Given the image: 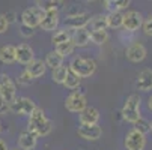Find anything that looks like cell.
Here are the masks:
<instances>
[{"mask_svg": "<svg viewBox=\"0 0 152 150\" xmlns=\"http://www.w3.org/2000/svg\"><path fill=\"white\" fill-rule=\"evenodd\" d=\"M27 131L33 132L38 138L39 137H47L53 131V122L45 116L44 110L39 108V107H36V110L29 116Z\"/></svg>", "mask_w": 152, "mask_h": 150, "instance_id": "obj_1", "label": "cell"}, {"mask_svg": "<svg viewBox=\"0 0 152 150\" xmlns=\"http://www.w3.org/2000/svg\"><path fill=\"white\" fill-rule=\"evenodd\" d=\"M71 72H74L80 78H89L95 74L96 71V62L92 57H84V56H75L71 63L69 68Z\"/></svg>", "mask_w": 152, "mask_h": 150, "instance_id": "obj_2", "label": "cell"}, {"mask_svg": "<svg viewBox=\"0 0 152 150\" xmlns=\"http://www.w3.org/2000/svg\"><path fill=\"white\" fill-rule=\"evenodd\" d=\"M140 105H142V98L137 95V93H133L129 95L122 107L121 110V114H122V119L126 120L128 123H136L140 117H142V113H140Z\"/></svg>", "mask_w": 152, "mask_h": 150, "instance_id": "obj_3", "label": "cell"}, {"mask_svg": "<svg viewBox=\"0 0 152 150\" xmlns=\"http://www.w3.org/2000/svg\"><path fill=\"white\" fill-rule=\"evenodd\" d=\"M17 99V84L8 74H0V101L11 105Z\"/></svg>", "mask_w": 152, "mask_h": 150, "instance_id": "obj_4", "label": "cell"}, {"mask_svg": "<svg viewBox=\"0 0 152 150\" xmlns=\"http://www.w3.org/2000/svg\"><path fill=\"white\" fill-rule=\"evenodd\" d=\"M42 18H44V11L41 8H38L36 5L35 6H29L23 11L21 14V24L26 26V27H30V29H35V27H39Z\"/></svg>", "mask_w": 152, "mask_h": 150, "instance_id": "obj_5", "label": "cell"}, {"mask_svg": "<svg viewBox=\"0 0 152 150\" xmlns=\"http://www.w3.org/2000/svg\"><path fill=\"white\" fill-rule=\"evenodd\" d=\"M9 110H11V113H14V114L27 116V117H29V116L36 110V104H35L30 98L21 96V98H17V99L9 105Z\"/></svg>", "mask_w": 152, "mask_h": 150, "instance_id": "obj_6", "label": "cell"}, {"mask_svg": "<svg viewBox=\"0 0 152 150\" xmlns=\"http://www.w3.org/2000/svg\"><path fill=\"white\" fill-rule=\"evenodd\" d=\"M88 107V99L81 92H72L65 99V108L69 113H81Z\"/></svg>", "mask_w": 152, "mask_h": 150, "instance_id": "obj_7", "label": "cell"}, {"mask_svg": "<svg viewBox=\"0 0 152 150\" xmlns=\"http://www.w3.org/2000/svg\"><path fill=\"white\" fill-rule=\"evenodd\" d=\"M124 146H125L126 150H145L146 137L133 128V129H129L126 132L125 140H124Z\"/></svg>", "mask_w": 152, "mask_h": 150, "instance_id": "obj_8", "label": "cell"}, {"mask_svg": "<svg viewBox=\"0 0 152 150\" xmlns=\"http://www.w3.org/2000/svg\"><path fill=\"white\" fill-rule=\"evenodd\" d=\"M142 26H143V15H142L139 11L131 9V11H126V12L124 14V24H122V27H124L126 32L134 33V32H137Z\"/></svg>", "mask_w": 152, "mask_h": 150, "instance_id": "obj_9", "label": "cell"}, {"mask_svg": "<svg viewBox=\"0 0 152 150\" xmlns=\"http://www.w3.org/2000/svg\"><path fill=\"white\" fill-rule=\"evenodd\" d=\"M91 23V15L89 12H83L74 17H66L63 23L65 29H69V30H78V29H86Z\"/></svg>", "mask_w": 152, "mask_h": 150, "instance_id": "obj_10", "label": "cell"}, {"mask_svg": "<svg viewBox=\"0 0 152 150\" xmlns=\"http://www.w3.org/2000/svg\"><path fill=\"white\" fill-rule=\"evenodd\" d=\"M77 135L86 141H96L102 135V128L99 125H80Z\"/></svg>", "mask_w": 152, "mask_h": 150, "instance_id": "obj_11", "label": "cell"}, {"mask_svg": "<svg viewBox=\"0 0 152 150\" xmlns=\"http://www.w3.org/2000/svg\"><path fill=\"white\" fill-rule=\"evenodd\" d=\"M60 24V15L59 11H44V18H42L39 27L45 32H56Z\"/></svg>", "mask_w": 152, "mask_h": 150, "instance_id": "obj_12", "label": "cell"}, {"mask_svg": "<svg viewBox=\"0 0 152 150\" xmlns=\"http://www.w3.org/2000/svg\"><path fill=\"white\" fill-rule=\"evenodd\" d=\"M125 56L129 62L133 63H140L146 59V48L143 44L140 42H133V44H129L125 50Z\"/></svg>", "mask_w": 152, "mask_h": 150, "instance_id": "obj_13", "label": "cell"}, {"mask_svg": "<svg viewBox=\"0 0 152 150\" xmlns=\"http://www.w3.org/2000/svg\"><path fill=\"white\" fill-rule=\"evenodd\" d=\"M33 59H35V51L29 44H20L15 47V62H18L20 65L27 66Z\"/></svg>", "mask_w": 152, "mask_h": 150, "instance_id": "obj_14", "label": "cell"}, {"mask_svg": "<svg viewBox=\"0 0 152 150\" xmlns=\"http://www.w3.org/2000/svg\"><path fill=\"white\" fill-rule=\"evenodd\" d=\"M99 111L98 108L92 105H88L86 108L78 113V120H80V125H98L99 122Z\"/></svg>", "mask_w": 152, "mask_h": 150, "instance_id": "obj_15", "label": "cell"}, {"mask_svg": "<svg viewBox=\"0 0 152 150\" xmlns=\"http://www.w3.org/2000/svg\"><path fill=\"white\" fill-rule=\"evenodd\" d=\"M17 144H18L20 150H35L36 146H38V137L33 132L26 129V131H23L20 134Z\"/></svg>", "mask_w": 152, "mask_h": 150, "instance_id": "obj_16", "label": "cell"}, {"mask_svg": "<svg viewBox=\"0 0 152 150\" xmlns=\"http://www.w3.org/2000/svg\"><path fill=\"white\" fill-rule=\"evenodd\" d=\"M136 87L140 92H149L152 90V69L146 68L139 72L137 80H136Z\"/></svg>", "mask_w": 152, "mask_h": 150, "instance_id": "obj_17", "label": "cell"}, {"mask_svg": "<svg viewBox=\"0 0 152 150\" xmlns=\"http://www.w3.org/2000/svg\"><path fill=\"white\" fill-rule=\"evenodd\" d=\"M71 41L74 42L75 48H84L91 44V30L86 29H78V30H72V36Z\"/></svg>", "mask_w": 152, "mask_h": 150, "instance_id": "obj_18", "label": "cell"}, {"mask_svg": "<svg viewBox=\"0 0 152 150\" xmlns=\"http://www.w3.org/2000/svg\"><path fill=\"white\" fill-rule=\"evenodd\" d=\"M26 71L29 72V75L35 80V78H41L42 75H45L47 72V66L45 62L42 59H33L29 65L26 66Z\"/></svg>", "mask_w": 152, "mask_h": 150, "instance_id": "obj_19", "label": "cell"}, {"mask_svg": "<svg viewBox=\"0 0 152 150\" xmlns=\"http://www.w3.org/2000/svg\"><path fill=\"white\" fill-rule=\"evenodd\" d=\"M0 62L3 65H12L15 63V47L14 45H3L0 47Z\"/></svg>", "mask_w": 152, "mask_h": 150, "instance_id": "obj_20", "label": "cell"}, {"mask_svg": "<svg viewBox=\"0 0 152 150\" xmlns=\"http://www.w3.org/2000/svg\"><path fill=\"white\" fill-rule=\"evenodd\" d=\"M131 5L129 0H105L104 6L108 12H122L128 9V6Z\"/></svg>", "mask_w": 152, "mask_h": 150, "instance_id": "obj_21", "label": "cell"}, {"mask_svg": "<svg viewBox=\"0 0 152 150\" xmlns=\"http://www.w3.org/2000/svg\"><path fill=\"white\" fill-rule=\"evenodd\" d=\"M107 29H121L124 24V14L122 12H108L105 15Z\"/></svg>", "mask_w": 152, "mask_h": 150, "instance_id": "obj_22", "label": "cell"}, {"mask_svg": "<svg viewBox=\"0 0 152 150\" xmlns=\"http://www.w3.org/2000/svg\"><path fill=\"white\" fill-rule=\"evenodd\" d=\"M71 36H72V33H71V30H69V29H65V27L57 29V30H56V32H53V35H51V44L56 47V45L62 44V42L69 41V39H71Z\"/></svg>", "mask_w": 152, "mask_h": 150, "instance_id": "obj_23", "label": "cell"}, {"mask_svg": "<svg viewBox=\"0 0 152 150\" xmlns=\"http://www.w3.org/2000/svg\"><path fill=\"white\" fill-rule=\"evenodd\" d=\"M44 62H45V66L47 68H51V71H53V69H56V68H59V66L63 65V57L53 50V51L47 53Z\"/></svg>", "mask_w": 152, "mask_h": 150, "instance_id": "obj_24", "label": "cell"}, {"mask_svg": "<svg viewBox=\"0 0 152 150\" xmlns=\"http://www.w3.org/2000/svg\"><path fill=\"white\" fill-rule=\"evenodd\" d=\"M108 38H110V35H108L107 30H91V42L94 45H104L105 42L108 41Z\"/></svg>", "mask_w": 152, "mask_h": 150, "instance_id": "obj_25", "label": "cell"}, {"mask_svg": "<svg viewBox=\"0 0 152 150\" xmlns=\"http://www.w3.org/2000/svg\"><path fill=\"white\" fill-rule=\"evenodd\" d=\"M68 72H69V69H68V66H65V65H62V66L53 69V71H51V80H53V83H56V84H63L65 80H66Z\"/></svg>", "mask_w": 152, "mask_h": 150, "instance_id": "obj_26", "label": "cell"}, {"mask_svg": "<svg viewBox=\"0 0 152 150\" xmlns=\"http://www.w3.org/2000/svg\"><path fill=\"white\" fill-rule=\"evenodd\" d=\"M74 50H75V45H74V42H72L71 39L66 41V42H62V44H59V45L54 47V51H56L57 54H60L63 59L66 57V56H69V54H72Z\"/></svg>", "mask_w": 152, "mask_h": 150, "instance_id": "obj_27", "label": "cell"}, {"mask_svg": "<svg viewBox=\"0 0 152 150\" xmlns=\"http://www.w3.org/2000/svg\"><path fill=\"white\" fill-rule=\"evenodd\" d=\"M91 30H107V21H105V15L98 14L95 17H91Z\"/></svg>", "mask_w": 152, "mask_h": 150, "instance_id": "obj_28", "label": "cell"}, {"mask_svg": "<svg viewBox=\"0 0 152 150\" xmlns=\"http://www.w3.org/2000/svg\"><path fill=\"white\" fill-rule=\"evenodd\" d=\"M65 3L63 2H54V0H42V2H36V6L41 8L42 11H59Z\"/></svg>", "mask_w": 152, "mask_h": 150, "instance_id": "obj_29", "label": "cell"}, {"mask_svg": "<svg viewBox=\"0 0 152 150\" xmlns=\"http://www.w3.org/2000/svg\"><path fill=\"white\" fill-rule=\"evenodd\" d=\"M80 84H81V78L69 71L68 75H66V80H65V83H63V86L66 89H69V90H75V89L80 87Z\"/></svg>", "mask_w": 152, "mask_h": 150, "instance_id": "obj_30", "label": "cell"}, {"mask_svg": "<svg viewBox=\"0 0 152 150\" xmlns=\"http://www.w3.org/2000/svg\"><path fill=\"white\" fill-rule=\"evenodd\" d=\"M134 129H136V131H139L140 134L146 135V134L151 131V122H149V120H146V119H143V117H140V119L134 123Z\"/></svg>", "mask_w": 152, "mask_h": 150, "instance_id": "obj_31", "label": "cell"}, {"mask_svg": "<svg viewBox=\"0 0 152 150\" xmlns=\"http://www.w3.org/2000/svg\"><path fill=\"white\" fill-rule=\"evenodd\" d=\"M143 32L146 36H151L152 38V14H149L146 18H143Z\"/></svg>", "mask_w": 152, "mask_h": 150, "instance_id": "obj_32", "label": "cell"}, {"mask_svg": "<svg viewBox=\"0 0 152 150\" xmlns=\"http://www.w3.org/2000/svg\"><path fill=\"white\" fill-rule=\"evenodd\" d=\"M17 81H18V84H20V86H30V84H32V81H33V78H32V77L29 75V72L24 69L23 72H21V74L18 75V80H17Z\"/></svg>", "mask_w": 152, "mask_h": 150, "instance_id": "obj_33", "label": "cell"}, {"mask_svg": "<svg viewBox=\"0 0 152 150\" xmlns=\"http://www.w3.org/2000/svg\"><path fill=\"white\" fill-rule=\"evenodd\" d=\"M20 35L24 36V38H30V36L35 35V29H30V27H26V26L21 24L20 26Z\"/></svg>", "mask_w": 152, "mask_h": 150, "instance_id": "obj_34", "label": "cell"}, {"mask_svg": "<svg viewBox=\"0 0 152 150\" xmlns=\"http://www.w3.org/2000/svg\"><path fill=\"white\" fill-rule=\"evenodd\" d=\"M8 29H9V23L6 21L5 15H3V14H0V35L6 33V32H8Z\"/></svg>", "mask_w": 152, "mask_h": 150, "instance_id": "obj_35", "label": "cell"}, {"mask_svg": "<svg viewBox=\"0 0 152 150\" xmlns=\"http://www.w3.org/2000/svg\"><path fill=\"white\" fill-rule=\"evenodd\" d=\"M86 11H83L80 6H71L68 11H66V17H74V15H78V14H83Z\"/></svg>", "mask_w": 152, "mask_h": 150, "instance_id": "obj_36", "label": "cell"}, {"mask_svg": "<svg viewBox=\"0 0 152 150\" xmlns=\"http://www.w3.org/2000/svg\"><path fill=\"white\" fill-rule=\"evenodd\" d=\"M3 15H5V18H6V21H8L9 24H12V23H15V21H17V14L14 11H6Z\"/></svg>", "mask_w": 152, "mask_h": 150, "instance_id": "obj_37", "label": "cell"}, {"mask_svg": "<svg viewBox=\"0 0 152 150\" xmlns=\"http://www.w3.org/2000/svg\"><path fill=\"white\" fill-rule=\"evenodd\" d=\"M8 111H11V110H9V105L0 101V116H5Z\"/></svg>", "mask_w": 152, "mask_h": 150, "instance_id": "obj_38", "label": "cell"}, {"mask_svg": "<svg viewBox=\"0 0 152 150\" xmlns=\"http://www.w3.org/2000/svg\"><path fill=\"white\" fill-rule=\"evenodd\" d=\"M0 150H9V147H8L6 141H5V140H2V138H0Z\"/></svg>", "mask_w": 152, "mask_h": 150, "instance_id": "obj_39", "label": "cell"}, {"mask_svg": "<svg viewBox=\"0 0 152 150\" xmlns=\"http://www.w3.org/2000/svg\"><path fill=\"white\" fill-rule=\"evenodd\" d=\"M148 107H149V110L152 111V95H151L149 99H148Z\"/></svg>", "mask_w": 152, "mask_h": 150, "instance_id": "obj_40", "label": "cell"}, {"mask_svg": "<svg viewBox=\"0 0 152 150\" xmlns=\"http://www.w3.org/2000/svg\"><path fill=\"white\" fill-rule=\"evenodd\" d=\"M9 150H20V149H18V147H15V149H9Z\"/></svg>", "mask_w": 152, "mask_h": 150, "instance_id": "obj_41", "label": "cell"}, {"mask_svg": "<svg viewBox=\"0 0 152 150\" xmlns=\"http://www.w3.org/2000/svg\"><path fill=\"white\" fill-rule=\"evenodd\" d=\"M151 131H152V120H151Z\"/></svg>", "mask_w": 152, "mask_h": 150, "instance_id": "obj_42", "label": "cell"}, {"mask_svg": "<svg viewBox=\"0 0 152 150\" xmlns=\"http://www.w3.org/2000/svg\"><path fill=\"white\" fill-rule=\"evenodd\" d=\"M0 131H2V123H0Z\"/></svg>", "mask_w": 152, "mask_h": 150, "instance_id": "obj_43", "label": "cell"}, {"mask_svg": "<svg viewBox=\"0 0 152 150\" xmlns=\"http://www.w3.org/2000/svg\"><path fill=\"white\" fill-rule=\"evenodd\" d=\"M80 150H86V149H80Z\"/></svg>", "mask_w": 152, "mask_h": 150, "instance_id": "obj_44", "label": "cell"}]
</instances>
